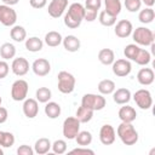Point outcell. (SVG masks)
<instances>
[{
  "label": "cell",
  "mask_w": 155,
  "mask_h": 155,
  "mask_svg": "<svg viewBox=\"0 0 155 155\" xmlns=\"http://www.w3.org/2000/svg\"><path fill=\"white\" fill-rule=\"evenodd\" d=\"M116 139V132L114 127L109 124L103 125L99 130V140L104 145H111Z\"/></svg>",
  "instance_id": "obj_10"
},
{
  "label": "cell",
  "mask_w": 155,
  "mask_h": 155,
  "mask_svg": "<svg viewBox=\"0 0 155 155\" xmlns=\"http://www.w3.org/2000/svg\"><path fill=\"white\" fill-rule=\"evenodd\" d=\"M98 61L104 65H111L115 61V54L111 48H102L98 52Z\"/></svg>",
  "instance_id": "obj_23"
},
{
  "label": "cell",
  "mask_w": 155,
  "mask_h": 155,
  "mask_svg": "<svg viewBox=\"0 0 155 155\" xmlns=\"http://www.w3.org/2000/svg\"><path fill=\"white\" fill-rule=\"evenodd\" d=\"M10 71V65L7 64L6 61H0V79H4L7 76Z\"/></svg>",
  "instance_id": "obj_44"
},
{
  "label": "cell",
  "mask_w": 155,
  "mask_h": 155,
  "mask_svg": "<svg viewBox=\"0 0 155 155\" xmlns=\"http://www.w3.org/2000/svg\"><path fill=\"white\" fill-rule=\"evenodd\" d=\"M150 61H151L150 52L144 50V48H139V51H138V53H137V56L134 58V62L137 64H139V65H147V64L150 63Z\"/></svg>",
  "instance_id": "obj_35"
},
{
  "label": "cell",
  "mask_w": 155,
  "mask_h": 155,
  "mask_svg": "<svg viewBox=\"0 0 155 155\" xmlns=\"http://www.w3.org/2000/svg\"><path fill=\"white\" fill-rule=\"evenodd\" d=\"M68 6V0H51L47 7V12L52 18H59Z\"/></svg>",
  "instance_id": "obj_11"
},
{
  "label": "cell",
  "mask_w": 155,
  "mask_h": 155,
  "mask_svg": "<svg viewBox=\"0 0 155 155\" xmlns=\"http://www.w3.org/2000/svg\"><path fill=\"white\" fill-rule=\"evenodd\" d=\"M51 149H52V151L54 154H58V155L64 154L67 151V142L63 140V139H57V140H54L52 143Z\"/></svg>",
  "instance_id": "obj_38"
},
{
  "label": "cell",
  "mask_w": 155,
  "mask_h": 155,
  "mask_svg": "<svg viewBox=\"0 0 155 155\" xmlns=\"http://www.w3.org/2000/svg\"><path fill=\"white\" fill-rule=\"evenodd\" d=\"M119 119L122 121V122H133L137 117V111L133 107H130V105H126L124 104V107H121L119 109Z\"/></svg>",
  "instance_id": "obj_19"
},
{
  "label": "cell",
  "mask_w": 155,
  "mask_h": 155,
  "mask_svg": "<svg viewBox=\"0 0 155 155\" xmlns=\"http://www.w3.org/2000/svg\"><path fill=\"white\" fill-rule=\"evenodd\" d=\"M15 144V136L11 132L0 131V147L11 148Z\"/></svg>",
  "instance_id": "obj_36"
},
{
  "label": "cell",
  "mask_w": 155,
  "mask_h": 155,
  "mask_svg": "<svg viewBox=\"0 0 155 155\" xmlns=\"http://www.w3.org/2000/svg\"><path fill=\"white\" fill-rule=\"evenodd\" d=\"M0 155H4V150L0 148Z\"/></svg>",
  "instance_id": "obj_50"
},
{
  "label": "cell",
  "mask_w": 155,
  "mask_h": 155,
  "mask_svg": "<svg viewBox=\"0 0 155 155\" xmlns=\"http://www.w3.org/2000/svg\"><path fill=\"white\" fill-rule=\"evenodd\" d=\"M115 88H116L115 82L109 79H104L98 84V91L101 94H110L115 91Z\"/></svg>",
  "instance_id": "obj_29"
},
{
  "label": "cell",
  "mask_w": 155,
  "mask_h": 155,
  "mask_svg": "<svg viewBox=\"0 0 155 155\" xmlns=\"http://www.w3.org/2000/svg\"><path fill=\"white\" fill-rule=\"evenodd\" d=\"M39 113V103L36 99L25 98L23 103V114L28 119H34Z\"/></svg>",
  "instance_id": "obj_16"
},
{
  "label": "cell",
  "mask_w": 155,
  "mask_h": 155,
  "mask_svg": "<svg viewBox=\"0 0 155 155\" xmlns=\"http://www.w3.org/2000/svg\"><path fill=\"white\" fill-rule=\"evenodd\" d=\"M131 91L128 88H125V87H121V88H115V91L113 92V99L116 104H120V105H124V104H127L130 101H131Z\"/></svg>",
  "instance_id": "obj_18"
},
{
  "label": "cell",
  "mask_w": 155,
  "mask_h": 155,
  "mask_svg": "<svg viewBox=\"0 0 155 155\" xmlns=\"http://www.w3.org/2000/svg\"><path fill=\"white\" fill-rule=\"evenodd\" d=\"M75 117L80 121V124H86V122H88V121L92 120V117H93V110L90 109V108H86L84 105H80L78 108V110H76Z\"/></svg>",
  "instance_id": "obj_22"
},
{
  "label": "cell",
  "mask_w": 155,
  "mask_h": 155,
  "mask_svg": "<svg viewBox=\"0 0 155 155\" xmlns=\"http://www.w3.org/2000/svg\"><path fill=\"white\" fill-rule=\"evenodd\" d=\"M107 104L105 98L103 94H96V93H86L81 98V105L92 109L93 111L102 110Z\"/></svg>",
  "instance_id": "obj_2"
},
{
  "label": "cell",
  "mask_w": 155,
  "mask_h": 155,
  "mask_svg": "<svg viewBox=\"0 0 155 155\" xmlns=\"http://www.w3.org/2000/svg\"><path fill=\"white\" fill-rule=\"evenodd\" d=\"M105 11L113 16H116L121 12V2L120 0H104Z\"/></svg>",
  "instance_id": "obj_31"
},
{
  "label": "cell",
  "mask_w": 155,
  "mask_h": 155,
  "mask_svg": "<svg viewBox=\"0 0 155 155\" xmlns=\"http://www.w3.org/2000/svg\"><path fill=\"white\" fill-rule=\"evenodd\" d=\"M17 21V13L16 11L8 6V5H0V23L5 27H12L15 25Z\"/></svg>",
  "instance_id": "obj_8"
},
{
  "label": "cell",
  "mask_w": 155,
  "mask_h": 155,
  "mask_svg": "<svg viewBox=\"0 0 155 155\" xmlns=\"http://www.w3.org/2000/svg\"><path fill=\"white\" fill-rule=\"evenodd\" d=\"M124 5L126 7L127 11L130 12H137L140 10V6H142V1L140 0H125L124 1Z\"/></svg>",
  "instance_id": "obj_39"
},
{
  "label": "cell",
  "mask_w": 155,
  "mask_h": 155,
  "mask_svg": "<svg viewBox=\"0 0 155 155\" xmlns=\"http://www.w3.org/2000/svg\"><path fill=\"white\" fill-rule=\"evenodd\" d=\"M155 74L151 68H142L137 74V80L143 86H149L154 82Z\"/></svg>",
  "instance_id": "obj_17"
},
{
  "label": "cell",
  "mask_w": 155,
  "mask_h": 155,
  "mask_svg": "<svg viewBox=\"0 0 155 155\" xmlns=\"http://www.w3.org/2000/svg\"><path fill=\"white\" fill-rule=\"evenodd\" d=\"M51 145H52V143L48 138H45V137L39 138L34 144V153H36L39 155L47 154L51 149Z\"/></svg>",
  "instance_id": "obj_21"
},
{
  "label": "cell",
  "mask_w": 155,
  "mask_h": 155,
  "mask_svg": "<svg viewBox=\"0 0 155 155\" xmlns=\"http://www.w3.org/2000/svg\"><path fill=\"white\" fill-rule=\"evenodd\" d=\"M63 136L67 139H74L80 131V121L75 116H69L63 121Z\"/></svg>",
  "instance_id": "obj_6"
},
{
  "label": "cell",
  "mask_w": 155,
  "mask_h": 155,
  "mask_svg": "<svg viewBox=\"0 0 155 155\" xmlns=\"http://www.w3.org/2000/svg\"><path fill=\"white\" fill-rule=\"evenodd\" d=\"M58 90L59 92L64 93V94H68V93H71L75 88V78L73 74L65 71V70H62L58 73Z\"/></svg>",
  "instance_id": "obj_4"
},
{
  "label": "cell",
  "mask_w": 155,
  "mask_h": 155,
  "mask_svg": "<svg viewBox=\"0 0 155 155\" xmlns=\"http://www.w3.org/2000/svg\"><path fill=\"white\" fill-rule=\"evenodd\" d=\"M11 70L17 76H24L29 71V62L24 57H18L12 61Z\"/></svg>",
  "instance_id": "obj_12"
},
{
  "label": "cell",
  "mask_w": 155,
  "mask_h": 155,
  "mask_svg": "<svg viewBox=\"0 0 155 155\" xmlns=\"http://www.w3.org/2000/svg\"><path fill=\"white\" fill-rule=\"evenodd\" d=\"M65 15L69 18L79 22V23H81L84 21V17H85V6H82L79 2H74V4H71L68 7V11H67Z\"/></svg>",
  "instance_id": "obj_15"
},
{
  "label": "cell",
  "mask_w": 155,
  "mask_h": 155,
  "mask_svg": "<svg viewBox=\"0 0 155 155\" xmlns=\"http://www.w3.org/2000/svg\"><path fill=\"white\" fill-rule=\"evenodd\" d=\"M155 18V12L153 10V7H145L144 10H140L139 11V15H138V19L140 23L143 24H149L154 21Z\"/></svg>",
  "instance_id": "obj_30"
},
{
  "label": "cell",
  "mask_w": 155,
  "mask_h": 155,
  "mask_svg": "<svg viewBox=\"0 0 155 155\" xmlns=\"http://www.w3.org/2000/svg\"><path fill=\"white\" fill-rule=\"evenodd\" d=\"M64 24H65L68 28H70V29H76V28L80 27L81 23H79V22H76V21L69 18L67 15H64Z\"/></svg>",
  "instance_id": "obj_45"
},
{
  "label": "cell",
  "mask_w": 155,
  "mask_h": 155,
  "mask_svg": "<svg viewBox=\"0 0 155 155\" xmlns=\"http://www.w3.org/2000/svg\"><path fill=\"white\" fill-rule=\"evenodd\" d=\"M133 101L143 110H148L153 105L151 93H150L149 90H145V88H140V90L136 91L134 94H133Z\"/></svg>",
  "instance_id": "obj_7"
},
{
  "label": "cell",
  "mask_w": 155,
  "mask_h": 155,
  "mask_svg": "<svg viewBox=\"0 0 155 155\" xmlns=\"http://www.w3.org/2000/svg\"><path fill=\"white\" fill-rule=\"evenodd\" d=\"M35 97L39 103H47L52 97V92L47 87H39L35 92Z\"/></svg>",
  "instance_id": "obj_34"
},
{
  "label": "cell",
  "mask_w": 155,
  "mask_h": 155,
  "mask_svg": "<svg viewBox=\"0 0 155 155\" xmlns=\"http://www.w3.org/2000/svg\"><path fill=\"white\" fill-rule=\"evenodd\" d=\"M97 16H98V11L85 8V17H84L85 21H87V22H93V21L97 18Z\"/></svg>",
  "instance_id": "obj_43"
},
{
  "label": "cell",
  "mask_w": 155,
  "mask_h": 155,
  "mask_svg": "<svg viewBox=\"0 0 155 155\" xmlns=\"http://www.w3.org/2000/svg\"><path fill=\"white\" fill-rule=\"evenodd\" d=\"M1 103H2V99H1V97H0V105H1Z\"/></svg>",
  "instance_id": "obj_51"
},
{
  "label": "cell",
  "mask_w": 155,
  "mask_h": 155,
  "mask_svg": "<svg viewBox=\"0 0 155 155\" xmlns=\"http://www.w3.org/2000/svg\"><path fill=\"white\" fill-rule=\"evenodd\" d=\"M78 143V145L80 147H87L92 143V134L88 131H79V133L76 134V137L74 138Z\"/></svg>",
  "instance_id": "obj_33"
},
{
  "label": "cell",
  "mask_w": 155,
  "mask_h": 155,
  "mask_svg": "<svg viewBox=\"0 0 155 155\" xmlns=\"http://www.w3.org/2000/svg\"><path fill=\"white\" fill-rule=\"evenodd\" d=\"M10 36L16 42H22L27 39V31L22 25H12V29L10 30Z\"/></svg>",
  "instance_id": "obj_27"
},
{
  "label": "cell",
  "mask_w": 155,
  "mask_h": 155,
  "mask_svg": "<svg viewBox=\"0 0 155 155\" xmlns=\"http://www.w3.org/2000/svg\"><path fill=\"white\" fill-rule=\"evenodd\" d=\"M29 4H30V6L33 8L39 10V8H42V7L46 6L47 0H29Z\"/></svg>",
  "instance_id": "obj_46"
},
{
  "label": "cell",
  "mask_w": 155,
  "mask_h": 155,
  "mask_svg": "<svg viewBox=\"0 0 155 155\" xmlns=\"http://www.w3.org/2000/svg\"><path fill=\"white\" fill-rule=\"evenodd\" d=\"M115 35L117 38H121V39H125V38H128L132 31H133V25L132 23L128 21V19H121L116 23L115 25Z\"/></svg>",
  "instance_id": "obj_13"
},
{
  "label": "cell",
  "mask_w": 155,
  "mask_h": 155,
  "mask_svg": "<svg viewBox=\"0 0 155 155\" xmlns=\"http://www.w3.org/2000/svg\"><path fill=\"white\" fill-rule=\"evenodd\" d=\"M62 40H63V38H62L61 33H58L56 30H51L45 35V44L50 47H57L58 45L62 44Z\"/></svg>",
  "instance_id": "obj_24"
},
{
  "label": "cell",
  "mask_w": 155,
  "mask_h": 155,
  "mask_svg": "<svg viewBox=\"0 0 155 155\" xmlns=\"http://www.w3.org/2000/svg\"><path fill=\"white\" fill-rule=\"evenodd\" d=\"M42 46H44V41L38 36H31L29 39H25V48L29 52H39L42 50Z\"/></svg>",
  "instance_id": "obj_26"
},
{
  "label": "cell",
  "mask_w": 155,
  "mask_h": 155,
  "mask_svg": "<svg viewBox=\"0 0 155 155\" xmlns=\"http://www.w3.org/2000/svg\"><path fill=\"white\" fill-rule=\"evenodd\" d=\"M116 133L125 145H133L138 142V132L132 122H122L117 126Z\"/></svg>",
  "instance_id": "obj_1"
},
{
  "label": "cell",
  "mask_w": 155,
  "mask_h": 155,
  "mask_svg": "<svg viewBox=\"0 0 155 155\" xmlns=\"http://www.w3.org/2000/svg\"><path fill=\"white\" fill-rule=\"evenodd\" d=\"M98 21L104 27H111V25H114L116 23V16H113L109 12H107L105 10H103L98 15Z\"/></svg>",
  "instance_id": "obj_32"
},
{
  "label": "cell",
  "mask_w": 155,
  "mask_h": 155,
  "mask_svg": "<svg viewBox=\"0 0 155 155\" xmlns=\"http://www.w3.org/2000/svg\"><path fill=\"white\" fill-rule=\"evenodd\" d=\"M18 1H19V0H2V2H4L5 5H8V6H13V5L18 4Z\"/></svg>",
  "instance_id": "obj_49"
},
{
  "label": "cell",
  "mask_w": 155,
  "mask_h": 155,
  "mask_svg": "<svg viewBox=\"0 0 155 155\" xmlns=\"http://www.w3.org/2000/svg\"><path fill=\"white\" fill-rule=\"evenodd\" d=\"M17 154H18V155H33V154H34V149H33L31 147H29V145L23 144V145H19V147H18Z\"/></svg>",
  "instance_id": "obj_42"
},
{
  "label": "cell",
  "mask_w": 155,
  "mask_h": 155,
  "mask_svg": "<svg viewBox=\"0 0 155 155\" xmlns=\"http://www.w3.org/2000/svg\"><path fill=\"white\" fill-rule=\"evenodd\" d=\"M70 154H78V155H94V151L86 148V147H80V148H75L73 150L69 151Z\"/></svg>",
  "instance_id": "obj_41"
},
{
  "label": "cell",
  "mask_w": 155,
  "mask_h": 155,
  "mask_svg": "<svg viewBox=\"0 0 155 155\" xmlns=\"http://www.w3.org/2000/svg\"><path fill=\"white\" fill-rule=\"evenodd\" d=\"M138 51H139L138 45H136V44H128V45L125 47V50H124V54H125V57H126L127 59L134 61V58H136Z\"/></svg>",
  "instance_id": "obj_37"
},
{
  "label": "cell",
  "mask_w": 155,
  "mask_h": 155,
  "mask_svg": "<svg viewBox=\"0 0 155 155\" xmlns=\"http://www.w3.org/2000/svg\"><path fill=\"white\" fill-rule=\"evenodd\" d=\"M111 69H113V73L119 76V78H125L127 76L131 70H132V65L130 63L128 59H125V58H121V59H116L111 64Z\"/></svg>",
  "instance_id": "obj_9"
},
{
  "label": "cell",
  "mask_w": 155,
  "mask_h": 155,
  "mask_svg": "<svg viewBox=\"0 0 155 155\" xmlns=\"http://www.w3.org/2000/svg\"><path fill=\"white\" fill-rule=\"evenodd\" d=\"M31 69L38 76H46L51 70V64L46 58H38L33 62Z\"/></svg>",
  "instance_id": "obj_14"
},
{
  "label": "cell",
  "mask_w": 155,
  "mask_h": 155,
  "mask_svg": "<svg viewBox=\"0 0 155 155\" xmlns=\"http://www.w3.org/2000/svg\"><path fill=\"white\" fill-rule=\"evenodd\" d=\"M0 56L1 58H4V61L11 59L16 56V47L11 42H5L0 46Z\"/></svg>",
  "instance_id": "obj_28"
},
{
  "label": "cell",
  "mask_w": 155,
  "mask_h": 155,
  "mask_svg": "<svg viewBox=\"0 0 155 155\" xmlns=\"http://www.w3.org/2000/svg\"><path fill=\"white\" fill-rule=\"evenodd\" d=\"M28 90H29L28 82L25 80H23V79H18L11 86V98L13 101H16V102L24 101L27 98Z\"/></svg>",
  "instance_id": "obj_5"
},
{
  "label": "cell",
  "mask_w": 155,
  "mask_h": 155,
  "mask_svg": "<svg viewBox=\"0 0 155 155\" xmlns=\"http://www.w3.org/2000/svg\"><path fill=\"white\" fill-rule=\"evenodd\" d=\"M132 38L137 45L150 46L154 42V33L147 27H138L132 31Z\"/></svg>",
  "instance_id": "obj_3"
},
{
  "label": "cell",
  "mask_w": 155,
  "mask_h": 155,
  "mask_svg": "<svg viewBox=\"0 0 155 155\" xmlns=\"http://www.w3.org/2000/svg\"><path fill=\"white\" fill-rule=\"evenodd\" d=\"M147 7H153L154 4H155V0H140Z\"/></svg>",
  "instance_id": "obj_48"
},
{
  "label": "cell",
  "mask_w": 155,
  "mask_h": 155,
  "mask_svg": "<svg viewBox=\"0 0 155 155\" xmlns=\"http://www.w3.org/2000/svg\"><path fill=\"white\" fill-rule=\"evenodd\" d=\"M62 44L68 52H76L81 46L80 39H78L75 35H67L65 38H63Z\"/></svg>",
  "instance_id": "obj_20"
},
{
  "label": "cell",
  "mask_w": 155,
  "mask_h": 155,
  "mask_svg": "<svg viewBox=\"0 0 155 155\" xmlns=\"http://www.w3.org/2000/svg\"><path fill=\"white\" fill-rule=\"evenodd\" d=\"M44 110H45L46 116L50 117V119H57V117L61 115V111H62L61 105H59L58 103H56V102H50V101L46 103Z\"/></svg>",
  "instance_id": "obj_25"
},
{
  "label": "cell",
  "mask_w": 155,
  "mask_h": 155,
  "mask_svg": "<svg viewBox=\"0 0 155 155\" xmlns=\"http://www.w3.org/2000/svg\"><path fill=\"white\" fill-rule=\"evenodd\" d=\"M102 6V0H86L85 1V8L87 10H96L98 11Z\"/></svg>",
  "instance_id": "obj_40"
},
{
  "label": "cell",
  "mask_w": 155,
  "mask_h": 155,
  "mask_svg": "<svg viewBox=\"0 0 155 155\" xmlns=\"http://www.w3.org/2000/svg\"><path fill=\"white\" fill-rule=\"evenodd\" d=\"M7 117H8V111H7V109L0 105V124L6 122Z\"/></svg>",
  "instance_id": "obj_47"
}]
</instances>
